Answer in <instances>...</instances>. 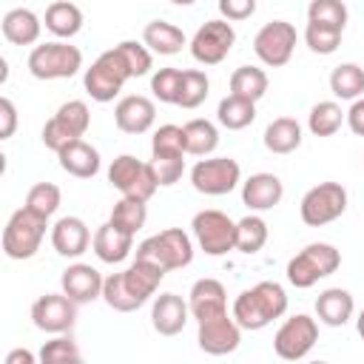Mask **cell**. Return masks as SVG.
I'll use <instances>...</instances> for the list:
<instances>
[{
    "mask_svg": "<svg viewBox=\"0 0 364 364\" xmlns=\"http://www.w3.org/2000/svg\"><path fill=\"white\" fill-rule=\"evenodd\" d=\"M287 313V293L279 282H259L250 290H242L233 301L230 316L242 330H262L273 318Z\"/></svg>",
    "mask_w": 364,
    "mask_h": 364,
    "instance_id": "1",
    "label": "cell"
},
{
    "mask_svg": "<svg viewBox=\"0 0 364 364\" xmlns=\"http://www.w3.org/2000/svg\"><path fill=\"white\" fill-rule=\"evenodd\" d=\"M136 259L159 264L165 273L168 270H182L193 262V242L182 228H165L145 242L136 245Z\"/></svg>",
    "mask_w": 364,
    "mask_h": 364,
    "instance_id": "2",
    "label": "cell"
},
{
    "mask_svg": "<svg viewBox=\"0 0 364 364\" xmlns=\"http://www.w3.org/2000/svg\"><path fill=\"white\" fill-rule=\"evenodd\" d=\"M46 228H48V219H43L40 213H34L23 205L20 210H14L9 216L6 228H3V253L17 262L31 259L43 245Z\"/></svg>",
    "mask_w": 364,
    "mask_h": 364,
    "instance_id": "3",
    "label": "cell"
},
{
    "mask_svg": "<svg viewBox=\"0 0 364 364\" xmlns=\"http://www.w3.org/2000/svg\"><path fill=\"white\" fill-rule=\"evenodd\" d=\"M128 80H134L131 71H128V63L122 60V54H119L117 46H114V48L102 51V54L91 63V68H85L82 85H85V91H88L91 100H97V102H111V100L122 91V85H125Z\"/></svg>",
    "mask_w": 364,
    "mask_h": 364,
    "instance_id": "4",
    "label": "cell"
},
{
    "mask_svg": "<svg viewBox=\"0 0 364 364\" xmlns=\"http://www.w3.org/2000/svg\"><path fill=\"white\" fill-rule=\"evenodd\" d=\"M341 264V253L327 245V242H313L304 250H299L290 262H287V282L299 290L313 287L318 279L336 273Z\"/></svg>",
    "mask_w": 364,
    "mask_h": 364,
    "instance_id": "5",
    "label": "cell"
},
{
    "mask_svg": "<svg viewBox=\"0 0 364 364\" xmlns=\"http://www.w3.org/2000/svg\"><path fill=\"white\" fill-rule=\"evenodd\" d=\"M82 68V51L65 40L34 46L28 54V71L37 80H68Z\"/></svg>",
    "mask_w": 364,
    "mask_h": 364,
    "instance_id": "6",
    "label": "cell"
},
{
    "mask_svg": "<svg viewBox=\"0 0 364 364\" xmlns=\"http://www.w3.org/2000/svg\"><path fill=\"white\" fill-rule=\"evenodd\" d=\"M108 182L122 196H134V199H142V202H148L159 188L151 162H139L131 154H122L108 165Z\"/></svg>",
    "mask_w": 364,
    "mask_h": 364,
    "instance_id": "7",
    "label": "cell"
},
{
    "mask_svg": "<svg viewBox=\"0 0 364 364\" xmlns=\"http://www.w3.org/2000/svg\"><path fill=\"white\" fill-rule=\"evenodd\" d=\"M344 210H347V191H344L341 182H318V185H313L301 196V205H299L301 222L310 225V228L330 225Z\"/></svg>",
    "mask_w": 364,
    "mask_h": 364,
    "instance_id": "8",
    "label": "cell"
},
{
    "mask_svg": "<svg viewBox=\"0 0 364 364\" xmlns=\"http://www.w3.org/2000/svg\"><path fill=\"white\" fill-rule=\"evenodd\" d=\"M199 247L208 256H225L236 250V222L222 210H199L191 222Z\"/></svg>",
    "mask_w": 364,
    "mask_h": 364,
    "instance_id": "9",
    "label": "cell"
},
{
    "mask_svg": "<svg viewBox=\"0 0 364 364\" xmlns=\"http://www.w3.org/2000/svg\"><path fill=\"white\" fill-rule=\"evenodd\" d=\"M242 179V168L230 156H202L191 168V185L205 196H222L230 193Z\"/></svg>",
    "mask_w": 364,
    "mask_h": 364,
    "instance_id": "10",
    "label": "cell"
},
{
    "mask_svg": "<svg viewBox=\"0 0 364 364\" xmlns=\"http://www.w3.org/2000/svg\"><path fill=\"white\" fill-rule=\"evenodd\" d=\"M293 48H296V26L287 20H270L253 37L256 57L270 68L287 65L293 57Z\"/></svg>",
    "mask_w": 364,
    "mask_h": 364,
    "instance_id": "11",
    "label": "cell"
},
{
    "mask_svg": "<svg viewBox=\"0 0 364 364\" xmlns=\"http://www.w3.org/2000/svg\"><path fill=\"white\" fill-rule=\"evenodd\" d=\"M316 341H318V324H316V318L307 316V313H296V316H290L276 330L273 350L284 361H299V358H304L313 350Z\"/></svg>",
    "mask_w": 364,
    "mask_h": 364,
    "instance_id": "12",
    "label": "cell"
},
{
    "mask_svg": "<svg viewBox=\"0 0 364 364\" xmlns=\"http://www.w3.org/2000/svg\"><path fill=\"white\" fill-rule=\"evenodd\" d=\"M233 43H236V31H233L230 20H225V17L222 20H208L191 37V54L202 65H219L230 54Z\"/></svg>",
    "mask_w": 364,
    "mask_h": 364,
    "instance_id": "13",
    "label": "cell"
},
{
    "mask_svg": "<svg viewBox=\"0 0 364 364\" xmlns=\"http://www.w3.org/2000/svg\"><path fill=\"white\" fill-rule=\"evenodd\" d=\"M31 321L37 330L51 336L68 333L77 321V301L65 293H46L31 304Z\"/></svg>",
    "mask_w": 364,
    "mask_h": 364,
    "instance_id": "14",
    "label": "cell"
},
{
    "mask_svg": "<svg viewBox=\"0 0 364 364\" xmlns=\"http://www.w3.org/2000/svg\"><path fill=\"white\" fill-rule=\"evenodd\" d=\"M199 330H196V341H199V350L208 353V355H228L239 347L242 341V327L236 324L233 316L228 313H219V316H210L205 321H196Z\"/></svg>",
    "mask_w": 364,
    "mask_h": 364,
    "instance_id": "15",
    "label": "cell"
},
{
    "mask_svg": "<svg viewBox=\"0 0 364 364\" xmlns=\"http://www.w3.org/2000/svg\"><path fill=\"white\" fill-rule=\"evenodd\" d=\"M60 284H63V293H65L68 299H74L77 304H88V301H94V299H102V284H105V279L100 276L97 267H91V264H85V262H74V264H68V267L63 270Z\"/></svg>",
    "mask_w": 364,
    "mask_h": 364,
    "instance_id": "16",
    "label": "cell"
},
{
    "mask_svg": "<svg viewBox=\"0 0 364 364\" xmlns=\"http://www.w3.org/2000/svg\"><path fill=\"white\" fill-rule=\"evenodd\" d=\"M154 119H156V105L142 94H128L114 108V122L122 134H145L154 125Z\"/></svg>",
    "mask_w": 364,
    "mask_h": 364,
    "instance_id": "17",
    "label": "cell"
},
{
    "mask_svg": "<svg viewBox=\"0 0 364 364\" xmlns=\"http://www.w3.org/2000/svg\"><path fill=\"white\" fill-rule=\"evenodd\" d=\"M91 242H94V236H91L88 225H85L80 216H63V219H57L54 228H51V245H54V250H57L60 256H65V259L82 256Z\"/></svg>",
    "mask_w": 364,
    "mask_h": 364,
    "instance_id": "18",
    "label": "cell"
},
{
    "mask_svg": "<svg viewBox=\"0 0 364 364\" xmlns=\"http://www.w3.org/2000/svg\"><path fill=\"white\" fill-rule=\"evenodd\" d=\"M191 318V307L182 296L176 293H159L154 299V307H151V324L159 336H176L185 330Z\"/></svg>",
    "mask_w": 364,
    "mask_h": 364,
    "instance_id": "19",
    "label": "cell"
},
{
    "mask_svg": "<svg viewBox=\"0 0 364 364\" xmlns=\"http://www.w3.org/2000/svg\"><path fill=\"white\" fill-rule=\"evenodd\" d=\"M188 307H191V316L196 321H205L210 316L228 313L225 284L219 279H199V282H193V287L188 293Z\"/></svg>",
    "mask_w": 364,
    "mask_h": 364,
    "instance_id": "20",
    "label": "cell"
},
{
    "mask_svg": "<svg viewBox=\"0 0 364 364\" xmlns=\"http://www.w3.org/2000/svg\"><path fill=\"white\" fill-rule=\"evenodd\" d=\"M91 247H94V253H97L100 262H105V264H119V262H125V259L131 256V250H134V233L117 228L114 222H105V225L97 228Z\"/></svg>",
    "mask_w": 364,
    "mask_h": 364,
    "instance_id": "21",
    "label": "cell"
},
{
    "mask_svg": "<svg viewBox=\"0 0 364 364\" xmlns=\"http://www.w3.org/2000/svg\"><path fill=\"white\" fill-rule=\"evenodd\" d=\"M284 196V185L276 173H253L242 182V202L250 210H270L282 202Z\"/></svg>",
    "mask_w": 364,
    "mask_h": 364,
    "instance_id": "22",
    "label": "cell"
},
{
    "mask_svg": "<svg viewBox=\"0 0 364 364\" xmlns=\"http://www.w3.org/2000/svg\"><path fill=\"white\" fill-rule=\"evenodd\" d=\"M57 159H60V168H63L65 173L77 176V179H91V176L100 173V151H97L94 145H88L85 139L68 142V145L57 154Z\"/></svg>",
    "mask_w": 364,
    "mask_h": 364,
    "instance_id": "23",
    "label": "cell"
},
{
    "mask_svg": "<svg viewBox=\"0 0 364 364\" xmlns=\"http://www.w3.org/2000/svg\"><path fill=\"white\" fill-rule=\"evenodd\" d=\"M353 310H355V301L344 287H327L316 299V316L327 327H344L353 318Z\"/></svg>",
    "mask_w": 364,
    "mask_h": 364,
    "instance_id": "24",
    "label": "cell"
},
{
    "mask_svg": "<svg viewBox=\"0 0 364 364\" xmlns=\"http://www.w3.org/2000/svg\"><path fill=\"white\" fill-rule=\"evenodd\" d=\"M43 20L31 9H11L3 17V37L11 46H34L40 40Z\"/></svg>",
    "mask_w": 364,
    "mask_h": 364,
    "instance_id": "25",
    "label": "cell"
},
{
    "mask_svg": "<svg viewBox=\"0 0 364 364\" xmlns=\"http://www.w3.org/2000/svg\"><path fill=\"white\" fill-rule=\"evenodd\" d=\"M122 276H125L128 290L145 304V301L159 290V284H162V279H165V270H162L159 264H154V262L134 259V264H131L128 270H122Z\"/></svg>",
    "mask_w": 364,
    "mask_h": 364,
    "instance_id": "26",
    "label": "cell"
},
{
    "mask_svg": "<svg viewBox=\"0 0 364 364\" xmlns=\"http://www.w3.org/2000/svg\"><path fill=\"white\" fill-rule=\"evenodd\" d=\"M43 23H46V28H48L54 37L71 40V37L80 34V28H82V11H80V6L71 3V0H57V3H51V6L46 9Z\"/></svg>",
    "mask_w": 364,
    "mask_h": 364,
    "instance_id": "27",
    "label": "cell"
},
{
    "mask_svg": "<svg viewBox=\"0 0 364 364\" xmlns=\"http://www.w3.org/2000/svg\"><path fill=\"white\" fill-rule=\"evenodd\" d=\"M142 43H145L151 51L171 57V54H179L188 40H185V31H182L179 26H173V23H168V20H151V23L142 28Z\"/></svg>",
    "mask_w": 364,
    "mask_h": 364,
    "instance_id": "28",
    "label": "cell"
},
{
    "mask_svg": "<svg viewBox=\"0 0 364 364\" xmlns=\"http://www.w3.org/2000/svg\"><path fill=\"white\" fill-rule=\"evenodd\" d=\"M301 145V125L293 117H276L264 128V148L270 154H293Z\"/></svg>",
    "mask_w": 364,
    "mask_h": 364,
    "instance_id": "29",
    "label": "cell"
},
{
    "mask_svg": "<svg viewBox=\"0 0 364 364\" xmlns=\"http://www.w3.org/2000/svg\"><path fill=\"white\" fill-rule=\"evenodd\" d=\"M216 119L228 131H242L256 119V102L236 97V94H228L216 108Z\"/></svg>",
    "mask_w": 364,
    "mask_h": 364,
    "instance_id": "30",
    "label": "cell"
},
{
    "mask_svg": "<svg viewBox=\"0 0 364 364\" xmlns=\"http://www.w3.org/2000/svg\"><path fill=\"white\" fill-rule=\"evenodd\" d=\"M185 151L191 156H208L219 145V131L210 119H188L185 125Z\"/></svg>",
    "mask_w": 364,
    "mask_h": 364,
    "instance_id": "31",
    "label": "cell"
},
{
    "mask_svg": "<svg viewBox=\"0 0 364 364\" xmlns=\"http://www.w3.org/2000/svg\"><path fill=\"white\" fill-rule=\"evenodd\" d=\"M230 94L245 97L250 102H259L267 94V74L256 65H239L230 74Z\"/></svg>",
    "mask_w": 364,
    "mask_h": 364,
    "instance_id": "32",
    "label": "cell"
},
{
    "mask_svg": "<svg viewBox=\"0 0 364 364\" xmlns=\"http://www.w3.org/2000/svg\"><path fill=\"white\" fill-rule=\"evenodd\" d=\"M344 119H347V111H341L338 102H333V100H321V102H316V105L310 108L307 128H310L313 136H333V134L341 128Z\"/></svg>",
    "mask_w": 364,
    "mask_h": 364,
    "instance_id": "33",
    "label": "cell"
},
{
    "mask_svg": "<svg viewBox=\"0 0 364 364\" xmlns=\"http://www.w3.org/2000/svg\"><path fill=\"white\" fill-rule=\"evenodd\" d=\"M330 91L338 100H358L364 94V68L355 63H341L330 74Z\"/></svg>",
    "mask_w": 364,
    "mask_h": 364,
    "instance_id": "34",
    "label": "cell"
},
{
    "mask_svg": "<svg viewBox=\"0 0 364 364\" xmlns=\"http://www.w3.org/2000/svg\"><path fill=\"white\" fill-rule=\"evenodd\" d=\"M145 219H148V208L142 199H134V196H122L111 208V216H108V222H114L117 228H122L134 236H136V230L145 228Z\"/></svg>",
    "mask_w": 364,
    "mask_h": 364,
    "instance_id": "35",
    "label": "cell"
},
{
    "mask_svg": "<svg viewBox=\"0 0 364 364\" xmlns=\"http://www.w3.org/2000/svg\"><path fill=\"white\" fill-rule=\"evenodd\" d=\"M267 242V222L256 213H247L236 222V250L242 253H259Z\"/></svg>",
    "mask_w": 364,
    "mask_h": 364,
    "instance_id": "36",
    "label": "cell"
},
{
    "mask_svg": "<svg viewBox=\"0 0 364 364\" xmlns=\"http://www.w3.org/2000/svg\"><path fill=\"white\" fill-rule=\"evenodd\" d=\"M208 91H210L208 74L199 71V68H185V71H182V85H179V100H176V105H179V108H199V105L208 100Z\"/></svg>",
    "mask_w": 364,
    "mask_h": 364,
    "instance_id": "37",
    "label": "cell"
},
{
    "mask_svg": "<svg viewBox=\"0 0 364 364\" xmlns=\"http://www.w3.org/2000/svg\"><path fill=\"white\" fill-rule=\"evenodd\" d=\"M102 299H105V304H108L111 310H117V313H134V310L142 307V301L128 290L122 273H111V276L105 279V284H102Z\"/></svg>",
    "mask_w": 364,
    "mask_h": 364,
    "instance_id": "38",
    "label": "cell"
},
{
    "mask_svg": "<svg viewBox=\"0 0 364 364\" xmlns=\"http://www.w3.org/2000/svg\"><path fill=\"white\" fill-rule=\"evenodd\" d=\"M54 119H57L74 139H82L85 131H88V125H91V111H88V105H85L82 100H68V102H63V105L57 108Z\"/></svg>",
    "mask_w": 364,
    "mask_h": 364,
    "instance_id": "39",
    "label": "cell"
},
{
    "mask_svg": "<svg viewBox=\"0 0 364 364\" xmlns=\"http://www.w3.org/2000/svg\"><path fill=\"white\" fill-rule=\"evenodd\" d=\"M60 199H63V193H60V188L54 182H37L26 193V208L40 213L43 219H51L57 213V208H60Z\"/></svg>",
    "mask_w": 364,
    "mask_h": 364,
    "instance_id": "40",
    "label": "cell"
},
{
    "mask_svg": "<svg viewBox=\"0 0 364 364\" xmlns=\"http://www.w3.org/2000/svg\"><path fill=\"white\" fill-rule=\"evenodd\" d=\"M154 156H185V128L182 125H159L151 139Z\"/></svg>",
    "mask_w": 364,
    "mask_h": 364,
    "instance_id": "41",
    "label": "cell"
},
{
    "mask_svg": "<svg viewBox=\"0 0 364 364\" xmlns=\"http://www.w3.org/2000/svg\"><path fill=\"white\" fill-rule=\"evenodd\" d=\"M304 43H307V48L316 51V54H333V51L341 46V28L324 26V23H310V20H307Z\"/></svg>",
    "mask_w": 364,
    "mask_h": 364,
    "instance_id": "42",
    "label": "cell"
},
{
    "mask_svg": "<svg viewBox=\"0 0 364 364\" xmlns=\"http://www.w3.org/2000/svg\"><path fill=\"white\" fill-rule=\"evenodd\" d=\"M307 20L310 23H324V26H336V28L344 31V26H347V6H344V0H310Z\"/></svg>",
    "mask_w": 364,
    "mask_h": 364,
    "instance_id": "43",
    "label": "cell"
},
{
    "mask_svg": "<svg viewBox=\"0 0 364 364\" xmlns=\"http://www.w3.org/2000/svg\"><path fill=\"white\" fill-rule=\"evenodd\" d=\"M117 51L122 54V60L128 63V71L131 77H145L154 65V57H151V48L145 43H136V40H122L117 43Z\"/></svg>",
    "mask_w": 364,
    "mask_h": 364,
    "instance_id": "44",
    "label": "cell"
},
{
    "mask_svg": "<svg viewBox=\"0 0 364 364\" xmlns=\"http://www.w3.org/2000/svg\"><path fill=\"white\" fill-rule=\"evenodd\" d=\"M179 85H182V68H159L151 77V91L159 102L176 105L179 100Z\"/></svg>",
    "mask_w": 364,
    "mask_h": 364,
    "instance_id": "45",
    "label": "cell"
},
{
    "mask_svg": "<svg viewBox=\"0 0 364 364\" xmlns=\"http://www.w3.org/2000/svg\"><path fill=\"white\" fill-rule=\"evenodd\" d=\"M80 358H82L80 347L68 336H63V333L57 338L46 341L43 350H40V361L43 364H65V361H80Z\"/></svg>",
    "mask_w": 364,
    "mask_h": 364,
    "instance_id": "46",
    "label": "cell"
},
{
    "mask_svg": "<svg viewBox=\"0 0 364 364\" xmlns=\"http://www.w3.org/2000/svg\"><path fill=\"white\" fill-rule=\"evenodd\" d=\"M151 168L156 173V182L159 188H168V185H176L185 173V159L182 156H151Z\"/></svg>",
    "mask_w": 364,
    "mask_h": 364,
    "instance_id": "47",
    "label": "cell"
},
{
    "mask_svg": "<svg viewBox=\"0 0 364 364\" xmlns=\"http://www.w3.org/2000/svg\"><path fill=\"white\" fill-rule=\"evenodd\" d=\"M40 136H43V145H46L48 151H54V154H60L68 142H74V136H71V134H68V131H65L54 117L43 125V134H40Z\"/></svg>",
    "mask_w": 364,
    "mask_h": 364,
    "instance_id": "48",
    "label": "cell"
},
{
    "mask_svg": "<svg viewBox=\"0 0 364 364\" xmlns=\"http://www.w3.org/2000/svg\"><path fill=\"white\" fill-rule=\"evenodd\" d=\"M256 11V0H219V14L230 23L247 20Z\"/></svg>",
    "mask_w": 364,
    "mask_h": 364,
    "instance_id": "49",
    "label": "cell"
},
{
    "mask_svg": "<svg viewBox=\"0 0 364 364\" xmlns=\"http://www.w3.org/2000/svg\"><path fill=\"white\" fill-rule=\"evenodd\" d=\"M17 128V108L9 97L0 100V139H9Z\"/></svg>",
    "mask_w": 364,
    "mask_h": 364,
    "instance_id": "50",
    "label": "cell"
},
{
    "mask_svg": "<svg viewBox=\"0 0 364 364\" xmlns=\"http://www.w3.org/2000/svg\"><path fill=\"white\" fill-rule=\"evenodd\" d=\"M347 125H350V131L355 136H364V97L353 100V105L347 111Z\"/></svg>",
    "mask_w": 364,
    "mask_h": 364,
    "instance_id": "51",
    "label": "cell"
},
{
    "mask_svg": "<svg viewBox=\"0 0 364 364\" xmlns=\"http://www.w3.org/2000/svg\"><path fill=\"white\" fill-rule=\"evenodd\" d=\"M6 364H34V353H28V350H11L6 355Z\"/></svg>",
    "mask_w": 364,
    "mask_h": 364,
    "instance_id": "52",
    "label": "cell"
},
{
    "mask_svg": "<svg viewBox=\"0 0 364 364\" xmlns=\"http://www.w3.org/2000/svg\"><path fill=\"white\" fill-rule=\"evenodd\" d=\"M355 327H358V336L364 338V310L358 313V321H355Z\"/></svg>",
    "mask_w": 364,
    "mask_h": 364,
    "instance_id": "53",
    "label": "cell"
},
{
    "mask_svg": "<svg viewBox=\"0 0 364 364\" xmlns=\"http://www.w3.org/2000/svg\"><path fill=\"white\" fill-rule=\"evenodd\" d=\"M173 6H191V3H196V0H171Z\"/></svg>",
    "mask_w": 364,
    "mask_h": 364,
    "instance_id": "54",
    "label": "cell"
}]
</instances>
